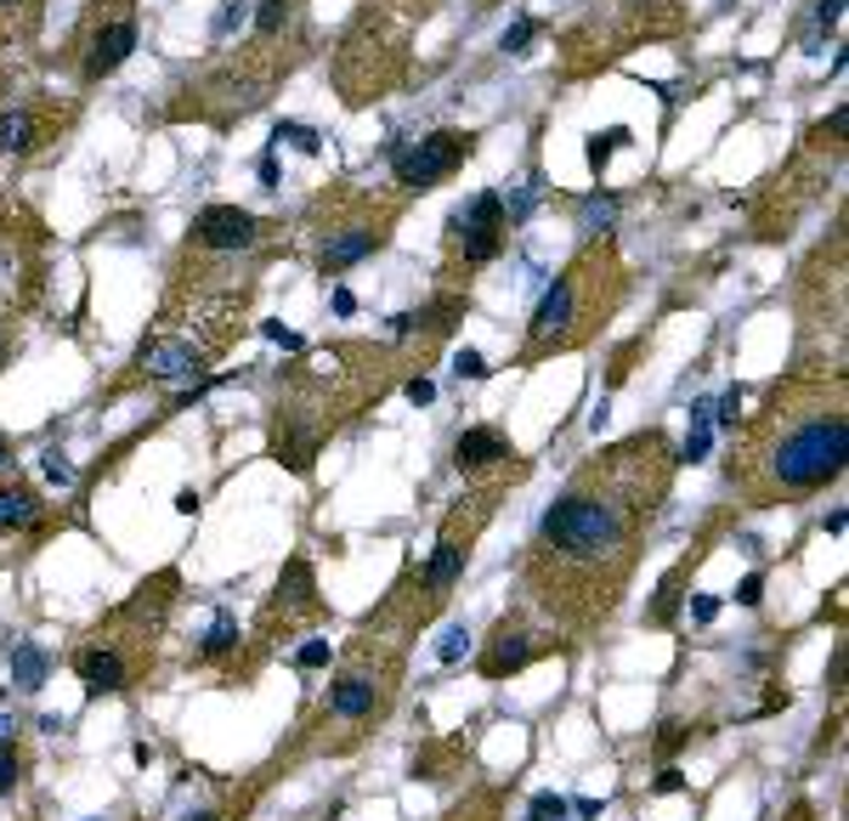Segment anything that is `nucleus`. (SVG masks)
<instances>
[{"mask_svg":"<svg viewBox=\"0 0 849 821\" xmlns=\"http://www.w3.org/2000/svg\"><path fill=\"white\" fill-rule=\"evenodd\" d=\"M674 465L680 459L663 430H634L629 443L601 448L567 481V493L549 499L527 550V590L549 617L601 630L618 612L640 533L658 521Z\"/></svg>","mask_w":849,"mask_h":821,"instance_id":"obj_1","label":"nucleus"},{"mask_svg":"<svg viewBox=\"0 0 849 821\" xmlns=\"http://www.w3.org/2000/svg\"><path fill=\"white\" fill-rule=\"evenodd\" d=\"M736 454H731V488L747 505H793L821 493L843 476L849 459V403L843 374H787L770 385V397L754 419H736Z\"/></svg>","mask_w":849,"mask_h":821,"instance_id":"obj_2","label":"nucleus"},{"mask_svg":"<svg viewBox=\"0 0 849 821\" xmlns=\"http://www.w3.org/2000/svg\"><path fill=\"white\" fill-rule=\"evenodd\" d=\"M623 306V261L612 238H589V245L561 267V278L543 289V301L532 306L527 341L516 352V368H532L556 352H578L583 341L601 334V323Z\"/></svg>","mask_w":849,"mask_h":821,"instance_id":"obj_3","label":"nucleus"},{"mask_svg":"<svg viewBox=\"0 0 849 821\" xmlns=\"http://www.w3.org/2000/svg\"><path fill=\"white\" fill-rule=\"evenodd\" d=\"M170 590H176V572H159L154 584H142L120 612H108L103 630L74 652V674L91 697H120L154 668V646L165 635Z\"/></svg>","mask_w":849,"mask_h":821,"instance_id":"obj_4","label":"nucleus"},{"mask_svg":"<svg viewBox=\"0 0 849 821\" xmlns=\"http://www.w3.org/2000/svg\"><path fill=\"white\" fill-rule=\"evenodd\" d=\"M318 210H329L323 245H318V272L323 278H340V272H352L358 261H369V256L385 250L391 221H396V210H403V193L374 205V199H363V193L334 187L329 199H318Z\"/></svg>","mask_w":849,"mask_h":821,"instance_id":"obj_5","label":"nucleus"},{"mask_svg":"<svg viewBox=\"0 0 849 821\" xmlns=\"http://www.w3.org/2000/svg\"><path fill=\"white\" fill-rule=\"evenodd\" d=\"M142 40V18H136V0H85V12L74 23V63H80V80L96 85L125 69V58L136 52Z\"/></svg>","mask_w":849,"mask_h":821,"instance_id":"obj_6","label":"nucleus"},{"mask_svg":"<svg viewBox=\"0 0 849 821\" xmlns=\"http://www.w3.org/2000/svg\"><path fill=\"white\" fill-rule=\"evenodd\" d=\"M396 697V657L374 663V641H363V652L352 657V668L340 674V680L329 686V703H323V731H345L358 737L363 726H374V719H385Z\"/></svg>","mask_w":849,"mask_h":821,"instance_id":"obj_7","label":"nucleus"},{"mask_svg":"<svg viewBox=\"0 0 849 821\" xmlns=\"http://www.w3.org/2000/svg\"><path fill=\"white\" fill-rule=\"evenodd\" d=\"M470 154H476V136L470 131H431L420 142L391 148V181H396L403 199H414V193H431L436 181H447Z\"/></svg>","mask_w":849,"mask_h":821,"instance_id":"obj_8","label":"nucleus"},{"mask_svg":"<svg viewBox=\"0 0 849 821\" xmlns=\"http://www.w3.org/2000/svg\"><path fill=\"white\" fill-rule=\"evenodd\" d=\"M505 238H510V216H505V199H498L493 187L447 216V256L459 267H487L505 250Z\"/></svg>","mask_w":849,"mask_h":821,"instance_id":"obj_9","label":"nucleus"},{"mask_svg":"<svg viewBox=\"0 0 849 821\" xmlns=\"http://www.w3.org/2000/svg\"><path fill=\"white\" fill-rule=\"evenodd\" d=\"M205 368H210V352L198 346L187 329H176L165 318H159V329L147 334L142 352H136V374L154 380V385H198Z\"/></svg>","mask_w":849,"mask_h":821,"instance_id":"obj_10","label":"nucleus"},{"mask_svg":"<svg viewBox=\"0 0 849 821\" xmlns=\"http://www.w3.org/2000/svg\"><path fill=\"white\" fill-rule=\"evenodd\" d=\"M267 238V221L261 216H249V210H238V205H205L193 216V227H187V250L193 256H244V250H256Z\"/></svg>","mask_w":849,"mask_h":821,"instance_id":"obj_11","label":"nucleus"},{"mask_svg":"<svg viewBox=\"0 0 849 821\" xmlns=\"http://www.w3.org/2000/svg\"><path fill=\"white\" fill-rule=\"evenodd\" d=\"M40 289V238L29 221H0V312H23Z\"/></svg>","mask_w":849,"mask_h":821,"instance_id":"obj_12","label":"nucleus"},{"mask_svg":"<svg viewBox=\"0 0 849 821\" xmlns=\"http://www.w3.org/2000/svg\"><path fill=\"white\" fill-rule=\"evenodd\" d=\"M58 131H63L58 103H45V96H40V103H12V108H0V154H7V159H29L40 148H52Z\"/></svg>","mask_w":849,"mask_h":821,"instance_id":"obj_13","label":"nucleus"},{"mask_svg":"<svg viewBox=\"0 0 849 821\" xmlns=\"http://www.w3.org/2000/svg\"><path fill=\"white\" fill-rule=\"evenodd\" d=\"M465 561H470V533L459 539V521H447L442 527V539H436V550H431V561L420 567V623L447 601V590H454L459 584V578H465Z\"/></svg>","mask_w":849,"mask_h":821,"instance_id":"obj_14","label":"nucleus"},{"mask_svg":"<svg viewBox=\"0 0 849 821\" xmlns=\"http://www.w3.org/2000/svg\"><path fill=\"white\" fill-rule=\"evenodd\" d=\"M454 465L465 476H482V470H498V465H516V448L498 437L493 425H470V430H459V443H454Z\"/></svg>","mask_w":849,"mask_h":821,"instance_id":"obj_15","label":"nucleus"},{"mask_svg":"<svg viewBox=\"0 0 849 821\" xmlns=\"http://www.w3.org/2000/svg\"><path fill=\"white\" fill-rule=\"evenodd\" d=\"M538 657V646H532V635H521V630H510V623H498V635L482 646V657H476V668L487 674V680H505V674H516V668H527Z\"/></svg>","mask_w":849,"mask_h":821,"instance_id":"obj_16","label":"nucleus"},{"mask_svg":"<svg viewBox=\"0 0 849 821\" xmlns=\"http://www.w3.org/2000/svg\"><path fill=\"white\" fill-rule=\"evenodd\" d=\"M40 516H45V505H40V493L34 488H0V533H29V527H40Z\"/></svg>","mask_w":849,"mask_h":821,"instance_id":"obj_17","label":"nucleus"},{"mask_svg":"<svg viewBox=\"0 0 849 821\" xmlns=\"http://www.w3.org/2000/svg\"><path fill=\"white\" fill-rule=\"evenodd\" d=\"M45 674H52V657H45L34 641H18V646H12V686H18V692H40Z\"/></svg>","mask_w":849,"mask_h":821,"instance_id":"obj_18","label":"nucleus"},{"mask_svg":"<svg viewBox=\"0 0 849 821\" xmlns=\"http://www.w3.org/2000/svg\"><path fill=\"white\" fill-rule=\"evenodd\" d=\"M278 595L289 601V606H301V612H318V584H312V567L301 561V555H294L289 567H283V578H278Z\"/></svg>","mask_w":849,"mask_h":821,"instance_id":"obj_19","label":"nucleus"},{"mask_svg":"<svg viewBox=\"0 0 849 821\" xmlns=\"http://www.w3.org/2000/svg\"><path fill=\"white\" fill-rule=\"evenodd\" d=\"M680 578H685V567H674L663 584H658V601L645 606V623H674V606H680Z\"/></svg>","mask_w":849,"mask_h":821,"instance_id":"obj_20","label":"nucleus"},{"mask_svg":"<svg viewBox=\"0 0 849 821\" xmlns=\"http://www.w3.org/2000/svg\"><path fill=\"white\" fill-rule=\"evenodd\" d=\"M289 7H294V0H261V12H256V40H261V45H272V40L283 34Z\"/></svg>","mask_w":849,"mask_h":821,"instance_id":"obj_21","label":"nucleus"},{"mask_svg":"<svg viewBox=\"0 0 849 821\" xmlns=\"http://www.w3.org/2000/svg\"><path fill=\"white\" fill-rule=\"evenodd\" d=\"M629 142V125H612V131H594L589 136V170H607V159Z\"/></svg>","mask_w":849,"mask_h":821,"instance_id":"obj_22","label":"nucleus"},{"mask_svg":"<svg viewBox=\"0 0 849 821\" xmlns=\"http://www.w3.org/2000/svg\"><path fill=\"white\" fill-rule=\"evenodd\" d=\"M612 216H618V199H612V193H594V199H583V232H589V238H601V232L612 227Z\"/></svg>","mask_w":849,"mask_h":821,"instance_id":"obj_23","label":"nucleus"},{"mask_svg":"<svg viewBox=\"0 0 849 821\" xmlns=\"http://www.w3.org/2000/svg\"><path fill=\"white\" fill-rule=\"evenodd\" d=\"M18 782H23V748H18L7 731H0V799H7Z\"/></svg>","mask_w":849,"mask_h":821,"instance_id":"obj_24","label":"nucleus"},{"mask_svg":"<svg viewBox=\"0 0 849 821\" xmlns=\"http://www.w3.org/2000/svg\"><path fill=\"white\" fill-rule=\"evenodd\" d=\"M227 652H238V623L221 612V617H216V630L205 635V646H198V657H227Z\"/></svg>","mask_w":849,"mask_h":821,"instance_id":"obj_25","label":"nucleus"},{"mask_svg":"<svg viewBox=\"0 0 849 821\" xmlns=\"http://www.w3.org/2000/svg\"><path fill=\"white\" fill-rule=\"evenodd\" d=\"M272 142H278V148L289 142V148H301V154H318V148H323V142H318V131H312V125H294V119H278Z\"/></svg>","mask_w":849,"mask_h":821,"instance_id":"obj_26","label":"nucleus"},{"mask_svg":"<svg viewBox=\"0 0 849 821\" xmlns=\"http://www.w3.org/2000/svg\"><path fill=\"white\" fill-rule=\"evenodd\" d=\"M465 652H470V630H465V623L442 630V641H436V657H442V663H459Z\"/></svg>","mask_w":849,"mask_h":821,"instance_id":"obj_27","label":"nucleus"},{"mask_svg":"<svg viewBox=\"0 0 849 821\" xmlns=\"http://www.w3.org/2000/svg\"><path fill=\"white\" fill-rule=\"evenodd\" d=\"M447 821H498V793H476L470 804H459Z\"/></svg>","mask_w":849,"mask_h":821,"instance_id":"obj_28","label":"nucleus"},{"mask_svg":"<svg viewBox=\"0 0 849 821\" xmlns=\"http://www.w3.org/2000/svg\"><path fill=\"white\" fill-rule=\"evenodd\" d=\"M329 657H334V646H329V641H307L301 652H294V668L312 674V668H329Z\"/></svg>","mask_w":849,"mask_h":821,"instance_id":"obj_29","label":"nucleus"},{"mask_svg":"<svg viewBox=\"0 0 849 821\" xmlns=\"http://www.w3.org/2000/svg\"><path fill=\"white\" fill-rule=\"evenodd\" d=\"M40 470H45V481H58V488H74V465H69V459H63L58 448H52V454L40 459Z\"/></svg>","mask_w":849,"mask_h":821,"instance_id":"obj_30","label":"nucleus"},{"mask_svg":"<svg viewBox=\"0 0 849 821\" xmlns=\"http://www.w3.org/2000/svg\"><path fill=\"white\" fill-rule=\"evenodd\" d=\"M532 821H567V799L561 793H538L532 799Z\"/></svg>","mask_w":849,"mask_h":821,"instance_id":"obj_31","label":"nucleus"},{"mask_svg":"<svg viewBox=\"0 0 849 821\" xmlns=\"http://www.w3.org/2000/svg\"><path fill=\"white\" fill-rule=\"evenodd\" d=\"M454 374H459V380H487V363H482V352H470V346H465V352L454 357Z\"/></svg>","mask_w":849,"mask_h":821,"instance_id":"obj_32","label":"nucleus"},{"mask_svg":"<svg viewBox=\"0 0 849 821\" xmlns=\"http://www.w3.org/2000/svg\"><path fill=\"white\" fill-rule=\"evenodd\" d=\"M532 34H538V23H527V18H521V23H510V29H505V52H527Z\"/></svg>","mask_w":849,"mask_h":821,"instance_id":"obj_33","label":"nucleus"},{"mask_svg":"<svg viewBox=\"0 0 849 821\" xmlns=\"http://www.w3.org/2000/svg\"><path fill=\"white\" fill-rule=\"evenodd\" d=\"M714 419H719L725 430H736V419H742V392H725V397H719V414H714Z\"/></svg>","mask_w":849,"mask_h":821,"instance_id":"obj_34","label":"nucleus"},{"mask_svg":"<svg viewBox=\"0 0 849 821\" xmlns=\"http://www.w3.org/2000/svg\"><path fill=\"white\" fill-rule=\"evenodd\" d=\"M685 737H691L685 726H663V737H658V754H663V759H669V754H680V748H685Z\"/></svg>","mask_w":849,"mask_h":821,"instance_id":"obj_35","label":"nucleus"},{"mask_svg":"<svg viewBox=\"0 0 849 821\" xmlns=\"http://www.w3.org/2000/svg\"><path fill=\"white\" fill-rule=\"evenodd\" d=\"M736 601H742V606H759V601H765V578H759V572H754V578H742Z\"/></svg>","mask_w":849,"mask_h":821,"instance_id":"obj_36","label":"nucleus"},{"mask_svg":"<svg viewBox=\"0 0 849 821\" xmlns=\"http://www.w3.org/2000/svg\"><path fill=\"white\" fill-rule=\"evenodd\" d=\"M691 617H696V623H714V617H719V601H714V595H691Z\"/></svg>","mask_w":849,"mask_h":821,"instance_id":"obj_37","label":"nucleus"},{"mask_svg":"<svg viewBox=\"0 0 849 821\" xmlns=\"http://www.w3.org/2000/svg\"><path fill=\"white\" fill-rule=\"evenodd\" d=\"M267 341H278V346H289V352H301V334L283 329V323H267Z\"/></svg>","mask_w":849,"mask_h":821,"instance_id":"obj_38","label":"nucleus"},{"mask_svg":"<svg viewBox=\"0 0 849 821\" xmlns=\"http://www.w3.org/2000/svg\"><path fill=\"white\" fill-rule=\"evenodd\" d=\"M838 12H843V0H821V7H816V29H838Z\"/></svg>","mask_w":849,"mask_h":821,"instance_id":"obj_39","label":"nucleus"},{"mask_svg":"<svg viewBox=\"0 0 849 821\" xmlns=\"http://www.w3.org/2000/svg\"><path fill=\"white\" fill-rule=\"evenodd\" d=\"M12 12H29V18H34V0H0V18L12 23Z\"/></svg>","mask_w":849,"mask_h":821,"instance_id":"obj_40","label":"nucleus"},{"mask_svg":"<svg viewBox=\"0 0 849 821\" xmlns=\"http://www.w3.org/2000/svg\"><path fill=\"white\" fill-rule=\"evenodd\" d=\"M436 392H431V380H408V403H431Z\"/></svg>","mask_w":849,"mask_h":821,"instance_id":"obj_41","label":"nucleus"},{"mask_svg":"<svg viewBox=\"0 0 849 821\" xmlns=\"http://www.w3.org/2000/svg\"><path fill=\"white\" fill-rule=\"evenodd\" d=\"M334 312H340V318H352V312H358V301H352V289H334Z\"/></svg>","mask_w":849,"mask_h":821,"instance_id":"obj_42","label":"nucleus"},{"mask_svg":"<svg viewBox=\"0 0 849 821\" xmlns=\"http://www.w3.org/2000/svg\"><path fill=\"white\" fill-rule=\"evenodd\" d=\"M680 788H685L680 770H663V777H658V793H680Z\"/></svg>","mask_w":849,"mask_h":821,"instance_id":"obj_43","label":"nucleus"},{"mask_svg":"<svg viewBox=\"0 0 849 821\" xmlns=\"http://www.w3.org/2000/svg\"><path fill=\"white\" fill-rule=\"evenodd\" d=\"M261 187H278V159H272V154L261 159Z\"/></svg>","mask_w":849,"mask_h":821,"instance_id":"obj_44","label":"nucleus"},{"mask_svg":"<svg viewBox=\"0 0 849 821\" xmlns=\"http://www.w3.org/2000/svg\"><path fill=\"white\" fill-rule=\"evenodd\" d=\"M176 510H182V516H193V510H198V493H193V488H182V493H176Z\"/></svg>","mask_w":849,"mask_h":821,"instance_id":"obj_45","label":"nucleus"},{"mask_svg":"<svg viewBox=\"0 0 849 821\" xmlns=\"http://www.w3.org/2000/svg\"><path fill=\"white\" fill-rule=\"evenodd\" d=\"M7 357H12V329L0 323V368H7Z\"/></svg>","mask_w":849,"mask_h":821,"instance_id":"obj_46","label":"nucleus"},{"mask_svg":"<svg viewBox=\"0 0 849 821\" xmlns=\"http://www.w3.org/2000/svg\"><path fill=\"white\" fill-rule=\"evenodd\" d=\"M7 459H12V443H7V437H0V465H7Z\"/></svg>","mask_w":849,"mask_h":821,"instance_id":"obj_47","label":"nucleus"},{"mask_svg":"<svg viewBox=\"0 0 849 821\" xmlns=\"http://www.w3.org/2000/svg\"><path fill=\"white\" fill-rule=\"evenodd\" d=\"M187 821H221V815H210V810H205V815H187Z\"/></svg>","mask_w":849,"mask_h":821,"instance_id":"obj_48","label":"nucleus"}]
</instances>
